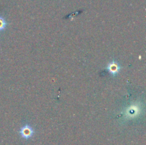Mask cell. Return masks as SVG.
<instances>
[{
  "label": "cell",
  "mask_w": 146,
  "mask_h": 145,
  "mask_svg": "<svg viewBox=\"0 0 146 145\" xmlns=\"http://www.w3.org/2000/svg\"><path fill=\"white\" fill-rule=\"evenodd\" d=\"M143 112V107L140 102L133 103L125 109L124 112V117L127 119H132L138 117Z\"/></svg>",
  "instance_id": "6da1fadb"
},
{
  "label": "cell",
  "mask_w": 146,
  "mask_h": 145,
  "mask_svg": "<svg viewBox=\"0 0 146 145\" xmlns=\"http://www.w3.org/2000/svg\"><path fill=\"white\" fill-rule=\"evenodd\" d=\"M19 133L23 139H29L34 136L35 132H34V128L31 125L26 124L22 127H21V129L19 131Z\"/></svg>",
  "instance_id": "7a4b0ae2"
},
{
  "label": "cell",
  "mask_w": 146,
  "mask_h": 145,
  "mask_svg": "<svg viewBox=\"0 0 146 145\" xmlns=\"http://www.w3.org/2000/svg\"><path fill=\"white\" fill-rule=\"evenodd\" d=\"M121 68L122 67L120 65L119 63L115 61V60L110 61L106 66V70L108 71V72L113 77H115L119 73Z\"/></svg>",
  "instance_id": "3957f363"
},
{
  "label": "cell",
  "mask_w": 146,
  "mask_h": 145,
  "mask_svg": "<svg viewBox=\"0 0 146 145\" xmlns=\"http://www.w3.org/2000/svg\"><path fill=\"white\" fill-rule=\"evenodd\" d=\"M7 26V23L6 21L5 18L4 17H2L1 16H0V32L3 31L4 30H5L6 27Z\"/></svg>",
  "instance_id": "277c9868"
}]
</instances>
